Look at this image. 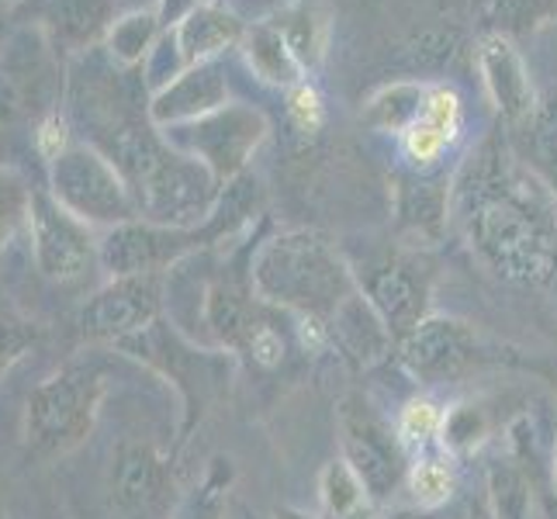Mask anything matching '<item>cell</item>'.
<instances>
[{
    "label": "cell",
    "mask_w": 557,
    "mask_h": 519,
    "mask_svg": "<svg viewBox=\"0 0 557 519\" xmlns=\"http://www.w3.org/2000/svg\"><path fill=\"white\" fill-rule=\"evenodd\" d=\"M554 205L544 184L488 146L468 181V228L482 254L512 277H544L557 260Z\"/></svg>",
    "instance_id": "1"
},
{
    "label": "cell",
    "mask_w": 557,
    "mask_h": 519,
    "mask_svg": "<svg viewBox=\"0 0 557 519\" xmlns=\"http://www.w3.org/2000/svg\"><path fill=\"white\" fill-rule=\"evenodd\" d=\"M257 284L267 295H281L284 301L319 309V305L339 301V295L347 292V274L322 239L309 233H292L274 239L260 254Z\"/></svg>",
    "instance_id": "2"
},
{
    "label": "cell",
    "mask_w": 557,
    "mask_h": 519,
    "mask_svg": "<svg viewBox=\"0 0 557 519\" xmlns=\"http://www.w3.org/2000/svg\"><path fill=\"white\" fill-rule=\"evenodd\" d=\"M55 63V49L46 35L22 25L0 46V128H14L17 122H42L55 87L63 81Z\"/></svg>",
    "instance_id": "3"
},
{
    "label": "cell",
    "mask_w": 557,
    "mask_h": 519,
    "mask_svg": "<svg viewBox=\"0 0 557 519\" xmlns=\"http://www.w3.org/2000/svg\"><path fill=\"white\" fill-rule=\"evenodd\" d=\"M267 136V119L249 104H225L198 122L166 128V139L184 157L198 160L211 177H236Z\"/></svg>",
    "instance_id": "4"
},
{
    "label": "cell",
    "mask_w": 557,
    "mask_h": 519,
    "mask_svg": "<svg viewBox=\"0 0 557 519\" xmlns=\"http://www.w3.org/2000/svg\"><path fill=\"white\" fill-rule=\"evenodd\" d=\"M52 184L60 205L76 219L125 222L136 211V198L122 173L90 146H70L60 160H52Z\"/></svg>",
    "instance_id": "5"
},
{
    "label": "cell",
    "mask_w": 557,
    "mask_h": 519,
    "mask_svg": "<svg viewBox=\"0 0 557 519\" xmlns=\"http://www.w3.org/2000/svg\"><path fill=\"white\" fill-rule=\"evenodd\" d=\"M14 17L42 32L55 52H90L114 25V0H14Z\"/></svg>",
    "instance_id": "6"
},
{
    "label": "cell",
    "mask_w": 557,
    "mask_h": 519,
    "mask_svg": "<svg viewBox=\"0 0 557 519\" xmlns=\"http://www.w3.org/2000/svg\"><path fill=\"white\" fill-rule=\"evenodd\" d=\"M478 70H482L485 90L498 114L509 125H530L536 114V94L520 49L506 35H488L478 46Z\"/></svg>",
    "instance_id": "7"
},
{
    "label": "cell",
    "mask_w": 557,
    "mask_h": 519,
    "mask_svg": "<svg viewBox=\"0 0 557 519\" xmlns=\"http://www.w3.org/2000/svg\"><path fill=\"white\" fill-rule=\"evenodd\" d=\"M228 104V81H225V63L211 60L184 70L174 84L152 94L149 101V119L160 128H177L187 122H198L205 114L219 111Z\"/></svg>",
    "instance_id": "8"
},
{
    "label": "cell",
    "mask_w": 557,
    "mask_h": 519,
    "mask_svg": "<svg viewBox=\"0 0 557 519\" xmlns=\"http://www.w3.org/2000/svg\"><path fill=\"white\" fill-rule=\"evenodd\" d=\"M170 42H174L184 70L222 60L228 49H239L246 25L239 22L236 11H228L219 0H201V4L190 11L184 22L174 28H166Z\"/></svg>",
    "instance_id": "9"
},
{
    "label": "cell",
    "mask_w": 557,
    "mask_h": 519,
    "mask_svg": "<svg viewBox=\"0 0 557 519\" xmlns=\"http://www.w3.org/2000/svg\"><path fill=\"white\" fill-rule=\"evenodd\" d=\"M32 222H35V243L38 257L49 267V274H76L90 257V243L84 228L76 225V215L66 208L38 195L32 201Z\"/></svg>",
    "instance_id": "10"
},
{
    "label": "cell",
    "mask_w": 557,
    "mask_h": 519,
    "mask_svg": "<svg viewBox=\"0 0 557 519\" xmlns=\"http://www.w3.org/2000/svg\"><path fill=\"white\" fill-rule=\"evenodd\" d=\"M239 52L246 55V66L253 70L263 84L295 87V84L305 81V76H309V70H305V63H301V55L295 52L292 42H287V35L277 25L274 14H267V17H260V22L246 25Z\"/></svg>",
    "instance_id": "11"
},
{
    "label": "cell",
    "mask_w": 557,
    "mask_h": 519,
    "mask_svg": "<svg viewBox=\"0 0 557 519\" xmlns=\"http://www.w3.org/2000/svg\"><path fill=\"white\" fill-rule=\"evenodd\" d=\"M181 243H184V236L166 233V228L122 225L111 233V239L104 246V260L111 267H119V274H143V271H152L157 263L174 257Z\"/></svg>",
    "instance_id": "12"
},
{
    "label": "cell",
    "mask_w": 557,
    "mask_h": 519,
    "mask_svg": "<svg viewBox=\"0 0 557 519\" xmlns=\"http://www.w3.org/2000/svg\"><path fill=\"white\" fill-rule=\"evenodd\" d=\"M160 35H163V25H160L157 8H132L128 14L114 17V25L104 35V52H108V60L122 70L143 66Z\"/></svg>",
    "instance_id": "13"
},
{
    "label": "cell",
    "mask_w": 557,
    "mask_h": 519,
    "mask_svg": "<svg viewBox=\"0 0 557 519\" xmlns=\"http://www.w3.org/2000/svg\"><path fill=\"white\" fill-rule=\"evenodd\" d=\"M426 87L430 84H412V81H401L384 87L381 94H374L371 104H368V122L384 128V132H406L422 111V101H426Z\"/></svg>",
    "instance_id": "14"
},
{
    "label": "cell",
    "mask_w": 557,
    "mask_h": 519,
    "mask_svg": "<svg viewBox=\"0 0 557 519\" xmlns=\"http://www.w3.org/2000/svg\"><path fill=\"white\" fill-rule=\"evenodd\" d=\"M454 139H457V136H450V132L430 125V122L419 114V119H416L406 132H401V149H406V157H409L412 166H433L440 157H444L447 146H450Z\"/></svg>",
    "instance_id": "15"
},
{
    "label": "cell",
    "mask_w": 557,
    "mask_h": 519,
    "mask_svg": "<svg viewBox=\"0 0 557 519\" xmlns=\"http://www.w3.org/2000/svg\"><path fill=\"white\" fill-rule=\"evenodd\" d=\"M533 128V152L541 166L547 170V177L557 190V101L536 104V114L530 119Z\"/></svg>",
    "instance_id": "16"
},
{
    "label": "cell",
    "mask_w": 557,
    "mask_h": 519,
    "mask_svg": "<svg viewBox=\"0 0 557 519\" xmlns=\"http://www.w3.org/2000/svg\"><path fill=\"white\" fill-rule=\"evenodd\" d=\"M287 114H292L295 128L305 132V136H312V132L322 128V122H325V104H322L319 90L309 81L287 87Z\"/></svg>",
    "instance_id": "17"
},
{
    "label": "cell",
    "mask_w": 557,
    "mask_h": 519,
    "mask_svg": "<svg viewBox=\"0 0 557 519\" xmlns=\"http://www.w3.org/2000/svg\"><path fill=\"white\" fill-rule=\"evenodd\" d=\"M412 492L422 506H440L450 495V471L436 460H422L412 471Z\"/></svg>",
    "instance_id": "18"
},
{
    "label": "cell",
    "mask_w": 557,
    "mask_h": 519,
    "mask_svg": "<svg viewBox=\"0 0 557 519\" xmlns=\"http://www.w3.org/2000/svg\"><path fill=\"white\" fill-rule=\"evenodd\" d=\"M398 430L406 440H412V444H422V440H430L440 430V409L433 401H409L406 412H401Z\"/></svg>",
    "instance_id": "19"
},
{
    "label": "cell",
    "mask_w": 557,
    "mask_h": 519,
    "mask_svg": "<svg viewBox=\"0 0 557 519\" xmlns=\"http://www.w3.org/2000/svg\"><path fill=\"white\" fill-rule=\"evenodd\" d=\"M35 146H38V152H42L46 160H60L63 152L70 149L66 146V122L55 111L46 114V119L38 122V128H35Z\"/></svg>",
    "instance_id": "20"
},
{
    "label": "cell",
    "mask_w": 557,
    "mask_h": 519,
    "mask_svg": "<svg viewBox=\"0 0 557 519\" xmlns=\"http://www.w3.org/2000/svg\"><path fill=\"white\" fill-rule=\"evenodd\" d=\"M201 4V0H160L157 4V14H160V25H163V32L166 28H174L177 22H184V17L195 11Z\"/></svg>",
    "instance_id": "21"
},
{
    "label": "cell",
    "mask_w": 557,
    "mask_h": 519,
    "mask_svg": "<svg viewBox=\"0 0 557 519\" xmlns=\"http://www.w3.org/2000/svg\"><path fill=\"white\" fill-rule=\"evenodd\" d=\"M160 0H132V8H157Z\"/></svg>",
    "instance_id": "22"
}]
</instances>
